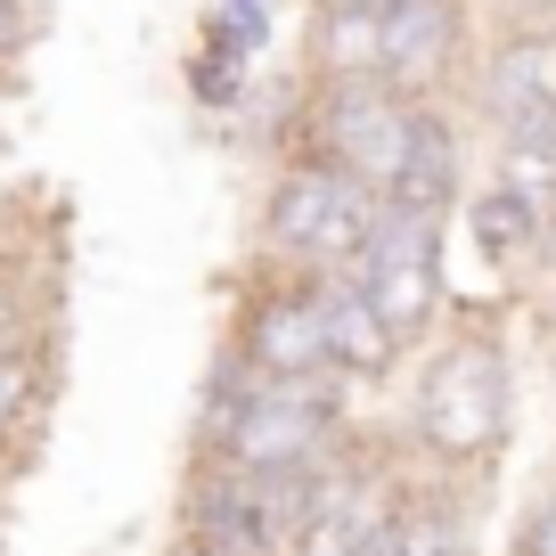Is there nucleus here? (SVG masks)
<instances>
[{
  "label": "nucleus",
  "mask_w": 556,
  "mask_h": 556,
  "mask_svg": "<svg viewBox=\"0 0 556 556\" xmlns=\"http://www.w3.org/2000/svg\"><path fill=\"white\" fill-rule=\"evenodd\" d=\"M523 328H540V361H548V377H556V287H540V295L523 303Z\"/></svg>",
  "instance_id": "23"
},
{
  "label": "nucleus",
  "mask_w": 556,
  "mask_h": 556,
  "mask_svg": "<svg viewBox=\"0 0 556 556\" xmlns=\"http://www.w3.org/2000/svg\"><path fill=\"white\" fill-rule=\"evenodd\" d=\"M483 156H523V164H548L556 173V106H532V115L483 131Z\"/></svg>",
  "instance_id": "20"
},
{
  "label": "nucleus",
  "mask_w": 556,
  "mask_h": 556,
  "mask_svg": "<svg viewBox=\"0 0 556 556\" xmlns=\"http://www.w3.org/2000/svg\"><path fill=\"white\" fill-rule=\"evenodd\" d=\"M222 344L254 361V377L303 384L328 377V336H319V278L278 270V262L245 254L222 278Z\"/></svg>",
  "instance_id": "7"
},
{
  "label": "nucleus",
  "mask_w": 556,
  "mask_h": 556,
  "mask_svg": "<svg viewBox=\"0 0 556 556\" xmlns=\"http://www.w3.org/2000/svg\"><path fill=\"white\" fill-rule=\"evenodd\" d=\"M475 17H483V34H500V25H556V0H475Z\"/></svg>",
  "instance_id": "22"
},
{
  "label": "nucleus",
  "mask_w": 556,
  "mask_h": 556,
  "mask_svg": "<svg viewBox=\"0 0 556 556\" xmlns=\"http://www.w3.org/2000/svg\"><path fill=\"white\" fill-rule=\"evenodd\" d=\"M164 556H205V548H189V540H173V532H164Z\"/></svg>",
  "instance_id": "26"
},
{
  "label": "nucleus",
  "mask_w": 556,
  "mask_h": 556,
  "mask_svg": "<svg viewBox=\"0 0 556 556\" xmlns=\"http://www.w3.org/2000/svg\"><path fill=\"white\" fill-rule=\"evenodd\" d=\"M254 9H278V0H254Z\"/></svg>",
  "instance_id": "27"
},
{
  "label": "nucleus",
  "mask_w": 556,
  "mask_h": 556,
  "mask_svg": "<svg viewBox=\"0 0 556 556\" xmlns=\"http://www.w3.org/2000/svg\"><path fill=\"white\" fill-rule=\"evenodd\" d=\"M377 189H361V180L344 173V164L312 156V148H295V156L262 164L254 180V213H245V254L278 262V270H352V254L368 245V229H377Z\"/></svg>",
  "instance_id": "2"
},
{
  "label": "nucleus",
  "mask_w": 556,
  "mask_h": 556,
  "mask_svg": "<svg viewBox=\"0 0 556 556\" xmlns=\"http://www.w3.org/2000/svg\"><path fill=\"white\" fill-rule=\"evenodd\" d=\"M540 287H556V222L540 229Z\"/></svg>",
  "instance_id": "24"
},
{
  "label": "nucleus",
  "mask_w": 556,
  "mask_h": 556,
  "mask_svg": "<svg viewBox=\"0 0 556 556\" xmlns=\"http://www.w3.org/2000/svg\"><path fill=\"white\" fill-rule=\"evenodd\" d=\"M500 556H556V467L516 500V516H507V548H500Z\"/></svg>",
  "instance_id": "18"
},
{
  "label": "nucleus",
  "mask_w": 556,
  "mask_h": 556,
  "mask_svg": "<svg viewBox=\"0 0 556 556\" xmlns=\"http://www.w3.org/2000/svg\"><path fill=\"white\" fill-rule=\"evenodd\" d=\"M540 213L523 205V197H507L500 180H475L467 189V205L451 213V238H467V254L483 262V278H491V295L500 303H532L540 295Z\"/></svg>",
  "instance_id": "12"
},
{
  "label": "nucleus",
  "mask_w": 556,
  "mask_h": 556,
  "mask_svg": "<svg viewBox=\"0 0 556 556\" xmlns=\"http://www.w3.org/2000/svg\"><path fill=\"white\" fill-rule=\"evenodd\" d=\"M475 123L458 115V99H417V131H409V164H401L393 197L384 205H417V213H442L451 222L475 189Z\"/></svg>",
  "instance_id": "13"
},
{
  "label": "nucleus",
  "mask_w": 556,
  "mask_h": 556,
  "mask_svg": "<svg viewBox=\"0 0 556 556\" xmlns=\"http://www.w3.org/2000/svg\"><path fill=\"white\" fill-rule=\"evenodd\" d=\"M197 17H205L213 34H222V41H238V50L254 58V66H262V58L278 50V9H254V0H205Z\"/></svg>",
  "instance_id": "19"
},
{
  "label": "nucleus",
  "mask_w": 556,
  "mask_h": 556,
  "mask_svg": "<svg viewBox=\"0 0 556 556\" xmlns=\"http://www.w3.org/2000/svg\"><path fill=\"white\" fill-rule=\"evenodd\" d=\"M319 9H361V17H384L393 0H319Z\"/></svg>",
  "instance_id": "25"
},
{
  "label": "nucleus",
  "mask_w": 556,
  "mask_h": 556,
  "mask_svg": "<svg viewBox=\"0 0 556 556\" xmlns=\"http://www.w3.org/2000/svg\"><path fill=\"white\" fill-rule=\"evenodd\" d=\"M458 238L442 213H417V205H377V229L368 245L352 254V278H361V295L384 312V328L401 336L409 352H426L442 336L458 303V270H451Z\"/></svg>",
  "instance_id": "6"
},
{
  "label": "nucleus",
  "mask_w": 556,
  "mask_h": 556,
  "mask_svg": "<svg viewBox=\"0 0 556 556\" xmlns=\"http://www.w3.org/2000/svg\"><path fill=\"white\" fill-rule=\"evenodd\" d=\"M50 401H58V344L0 361V475H9V458H17L25 442L41 434ZM17 467H25V458H17Z\"/></svg>",
  "instance_id": "17"
},
{
  "label": "nucleus",
  "mask_w": 556,
  "mask_h": 556,
  "mask_svg": "<svg viewBox=\"0 0 556 556\" xmlns=\"http://www.w3.org/2000/svg\"><path fill=\"white\" fill-rule=\"evenodd\" d=\"M516 303L500 295H458L442 336L409 352V377L393 393V442L426 483L491 491L500 467L516 458L523 434V352H516Z\"/></svg>",
  "instance_id": "1"
},
{
  "label": "nucleus",
  "mask_w": 556,
  "mask_h": 556,
  "mask_svg": "<svg viewBox=\"0 0 556 556\" xmlns=\"http://www.w3.org/2000/svg\"><path fill=\"white\" fill-rule=\"evenodd\" d=\"M377 34H384V83L401 99H458L483 17H475V0H393Z\"/></svg>",
  "instance_id": "9"
},
{
  "label": "nucleus",
  "mask_w": 556,
  "mask_h": 556,
  "mask_svg": "<svg viewBox=\"0 0 556 556\" xmlns=\"http://www.w3.org/2000/svg\"><path fill=\"white\" fill-rule=\"evenodd\" d=\"M254 74H262V66L238 50V41H222L205 17H197L189 50H180V99H189L197 123L229 131V123H238V106H245V90H254Z\"/></svg>",
  "instance_id": "15"
},
{
  "label": "nucleus",
  "mask_w": 556,
  "mask_h": 556,
  "mask_svg": "<svg viewBox=\"0 0 556 556\" xmlns=\"http://www.w3.org/2000/svg\"><path fill=\"white\" fill-rule=\"evenodd\" d=\"M41 25H50V0H0V83L34 58Z\"/></svg>",
  "instance_id": "21"
},
{
  "label": "nucleus",
  "mask_w": 556,
  "mask_h": 556,
  "mask_svg": "<svg viewBox=\"0 0 556 556\" xmlns=\"http://www.w3.org/2000/svg\"><path fill=\"white\" fill-rule=\"evenodd\" d=\"M409 131H417V99H401L393 83H328L303 106V148L344 164L377 197H393L401 164H409Z\"/></svg>",
  "instance_id": "8"
},
{
  "label": "nucleus",
  "mask_w": 556,
  "mask_h": 556,
  "mask_svg": "<svg viewBox=\"0 0 556 556\" xmlns=\"http://www.w3.org/2000/svg\"><path fill=\"white\" fill-rule=\"evenodd\" d=\"M295 74H303L312 90H328V83H384V34H377V17H361V9H319V0H303Z\"/></svg>",
  "instance_id": "14"
},
{
  "label": "nucleus",
  "mask_w": 556,
  "mask_h": 556,
  "mask_svg": "<svg viewBox=\"0 0 556 556\" xmlns=\"http://www.w3.org/2000/svg\"><path fill=\"white\" fill-rule=\"evenodd\" d=\"M319 507V475H238L222 458H180L173 540L205 556H295Z\"/></svg>",
  "instance_id": "4"
},
{
  "label": "nucleus",
  "mask_w": 556,
  "mask_h": 556,
  "mask_svg": "<svg viewBox=\"0 0 556 556\" xmlns=\"http://www.w3.org/2000/svg\"><path fill=\"white\" fill-rule=\"evenodd\" d=\"M483 500L491 491H458V483H426L417 475V507L401 556H483Z\"/></svg>",
  "instance_id": "16"
},
{
  "label": "nucleus",
  "mask_w": 556,
  "mask_h": 556,
  "mask_svg": "<svg viewBox=\"0 0 556 556\" xmlns=\"http://www.w3.org/2000/svg\"><path fill=\"white\" fill-rule=\"evenodd\" d=\"M409 507H417V467L393 442V426L368 417L361 442L319 475V507L303 523L295 556H401Z\"/></svg>",
  "instance_id": "5"
},
{
  "label": "nucleus",
  "mask_w": 556,
  "mask_h": 556,
  "mask_svg": "<svg viewBox=\"0 0 556 556\" xmlns=\"http://www.w3.org/2000/svg\"><path fill=\"white\" fill-rule=\"evenodd\" d=\"M361 426H368L361 393H344L336 377H303V384L262 377L254 393H245V409L189 458H222V467H238V475H328L336 458L361 442Z\"/></svg>",
  "instance_id": "3"
},
{
  "label": "nucleus",
  "mask_w": 556,
  "mask_h": 556,
  "mask_svg": "<svg viewBox=\"0 0 556 556\" xmlns=\"http://www.w3.org/2000/svg\"><path fill=\"white\" fill-rule=\"evenodd\" d=\"M319 336H328V377L344 393H401L409 377V344L384 328V312L361 295L352 270H319Z\"/></svg>",
  "instance_id": "11"
},
{
  "label": "nucleus",
  "mask_w": 556,
  "mask_h": 556,
  "mask_svg": "<svg viewBox=\"0 0 556 556\" xmlns=\"http://www.w3.org/2000/svg\"><path fill=\"white\" fill-rule=\"evenodd\" d=\"M556 106V25H500L475 41V66L458 83V115L475 123V139L500 123Z\"/></svg>",
  "instance_id": "10"
}]
</instances>
